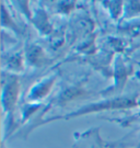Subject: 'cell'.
<instances>
[{
	"mask_svg": "<svg viewBox=\"0 0 140 148\" xmlns=\"http://www.w3.org/2000/svg\"><path fill=\"white\" fill-rule=\"evenodd\" d=\"M7 95L8 97L5 98V102H13L14 99H16V84H13V85H11L9 88H8V91H7Z\"/></svg>",
	"mask_w": 140,
	"mask_h": 148,
	"instance_id": "cell-1",
	"label": "cell"
}]
</instances>
